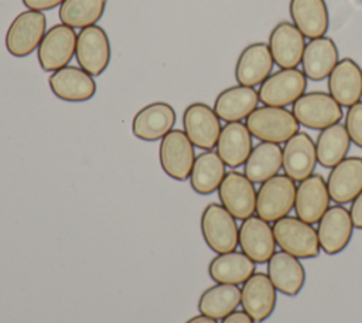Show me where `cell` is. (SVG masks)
Masks as SVG:
<instances>
[{
	"mask_svg": "<svg viewBox=\"0 0 362 323\" xmlns=\"http://www.w3.org/2000/svg\"><path fill=\"white\" fill-rule=\"evenodd\" d=\"M246 126L252 136L260 142L277 144L286 143L300 132V123L291 110L267 105L256 108L246 118Z\"/></svg>",
	"mask_w": 362,
	"mask_h": 323,
	"instance_id": "6da1fadb",
	"label": "cell"
},
{
	"mask_svg": "<svg viewBox=\"0 0 362 323\" xmlns=\"http://www.w3.org/2000/svg\"><path fill=\"white\" fill-rule=\"evenodd\" d=\"M276 244L281 251L298 258H315L321 252L317 230L298 217L286 215L273 222Z\"/></svg>",
	"mask_w": 362,
	"mask_h": 323,
	"instance_id": "7a4b0ae2",
	"label": "cell"
},
{
	"mask_svg": "<svg viewBox=\"0 0 362 323\" xmlns=\"http://www.w3.org/2000/svg\"><path fill=\"white\" fill-rule=\"evenodd\" d=\"M201 232L205 244L215 254L235 251L239 245L236 218L219 203H209L201 215Z\"/></svg>",
	"mask_w": 362,
	"mask_h": 323,
	"instance_id": "3957f363",
	"label": "cell"
},
{
	"mask_svg": "<svg viewBox=\"0 0 362 323\" xmlns=\"http://www.w3.org/2000/svg\"><path fill=\"white\" fill-rule=\"evenodd\" d=\"M297 186L286 174H276L260 184L256 194V215L274 222L294 208Z\"/></svg>",
	"mask_w": 362,
	"mask_h": 323,
	"instance_id": "277c9868",
	"label": "cell"
},
{
	"mask_svg": "<svg viewBox=\"0 0 362 323\" xmlns=\"http://www.w3.org/2000/svg\"><path fill=\"white\" fill-rule=\"evenodd\" d=\"M45 33L47 18L42 11H21L7 28L6 50L16 58H24L38 50Z\"/></svg>",
	"mask_w": 362,
	"mask_h": 323,
	"instance_id": "5b68a950",
	"label": "cell"
},
{
	"mask_svg": "<svg viewBox=\"0 0 362 323\" xmlns=\"http://www.w3.org/2000/svg\"><path fill=\"white\" fill-rule=\"evenodd\" d=\"M291 112L300 125L314 130H322L339 123L344 116L342 106L328 92L322 91H311L301 95L293 103Z\"/></svg>",
	"mask_w": 362,
	"mask_h": 323,
	"instance_id": "8992f818",
	"label": "cell"
},
{
	"mask_svg": "<svg viewBox=\"0 0 362 323\" xmlns=\"http://www.w3.org/2000/svg\"><path fill=\"white\" fill-rule=\"evenodd\" d=\"M307 76L298 68H280L270 74L257 91L259 101L267 106L286 108L305 94Z\"/></svg>",
	"mask_w": 362,
	"mask_h": 323,
	"instance_id": "52a82bcc",
	"label": "cell"
},
{
	"mask_svg": "<svg viewBox=\"0 0 362 323\" xmlns=\"http://www.w3.org/2000/svg\"><path fill=\"white\" fill-rule=\"evenodd\" d=\"M194 147L184 130H170L161 139L158 147V159L164 173L177 181L189 178L197 157Z\"/></svg>",
	"mask_w": 362,
	"mask_h": 323,
	"instance_id": "ba28073f",
	"label": "cell"
},
{
	"mask_svg": "<svg viewBox=\"0 0 362 323\" xmlns=\"http://www.w3.org/2000/svg\"><path fill=\"white\" fill-rule=\"evenodd\" d=\"M78 33L75 28L59 23L47 30L38 50L37 58L45 72H54L69 65L75 55Z\"/></svg>",
	"mask_w": 362,
	"mask_h": 323,
	"instance_id": "9c48e42d",
	"label": "cell"
},
{
	"mask_svg": "<svg viewBox=\"0 0 362 323\" xmlns=\"http://www.w3.org/2000/svg\"><path fill=\"white\" fill-rule=\"evenodd\" d=\"M75 58L78 67L92 76L105 72L110 62V41L100 26H89L78 33Z\"/></svg>",
	"mask_w": 362,
	"mask_h": 323,
	"instance_id": "30bf717a",
	"label": "cell"
},
{
	"mask_svg": "<svg viewBox=\"0 0 362 323\" xmlns=\"http://www.w3.org/2000/svg\"><path fill=\"white\" fill-rule=\"evenodd\" d=\"M182 126L191 143L202 150H212L222 130L221 119L214 108L204 102H192L185 108Z\"/></svg>",
	"mask_w": 362,
	"mask_h": 323,
	"instance_id": "8fae6325",
	"label": "cell"
},
{
	"mask_svg": "<svg viewBox=\"0 0 362 323\" xmlns=\"http://www.w3.org/2000/svg\"><path fill=\"white\" fill-rule=\"evenodd\" d=\"M256 194L255 183L236 170L228 171L218 188L221 204L240 221L255 215Z\"/></svg>",
	"mask_w": 362,
	"mask_h": 323,
	"instance_id": "7c38bea8",
	"label": "cell"
},
{
	"mask_svg": "<svg viewBox=\"0 0 362 323\" xmlns=\"http://www.w3.org/2000/svg\"><path fill=\"white\" fill-rule=\"evenodd\" d=\"M354 222L349 210L342 204L331 205L318 221L317 235L321 251L337 255L344 251L352 239Z\"/></svg>",
	"mask_w": 362,
	"mask_h": 323,
	"instance_id": "4fadbf2b",
	"label": "cell"
},
{
	"mask_svg": "<svg viewBox=\"0 0 362 323\" xmlns=\"http://www.w3.org/2000/svg\"><path fill=\"white\" fill-rule=\"evenodd\" d=\"M277 290L264 272H255L240 289V305L255 320L263 323L274 312Z\"/></svg>",
	"mask_w": 362,
	"mask_h": 323,
	"instance_id": "5bb4252c",
	"label": "cell"
},
{
	"mask_svg": "<svg viewBox=\"0 0 362 323\" xmlns=\"http://www.w3.org/2000/svg\"><path fill=\"white\" fill-rule=\"evenodd\" d=\"M239 246L255 264H267L277 246L270 222L259 215L243 220L239 227Z\"/></svg>",
	"mask_w": 362,
	"mask_h": 323,
	"instance_id": "9a60e30c",
	"label": "cell"
},
{
	"mask_svg": "<svg viewBox=\"0 0 362 323\" xmlns=\"http://www.w3.org/2000/svg\"><path fill=\"white\" fill-rule=\"evenodd\" d=\"M51 92L65 102H85L95 96L96 82L81 67L66 65L51 72L48 78Z\"/></svg>",
	"mask_w": 362,
	"mask_h": 323,
	"instance_id": "2e32d148",
	"label": "cell"
},
{
	"mask_svg": "<svg viewBox=\"0 0 362 323\" xmlns=\"http://www.w3.org/2000/svg\"><path fill=\"white\" fill-rule=\"evenodd\" d=\"M177 115L174 108L163 101H157L141 108L133 118L132 132L144 142L161 140L173 130Z\"/></svg>",
	"mask_w": 362,
	"mask_h": 323,
	"instance_id": "e0dca14e",
	"label": "cell"
},
{
	"mask_svg": "<svg viewBox=\"0 0 362 323\" xmlns=\"http://www.w3.org/2000/svg\"><path fill=\"white\" fill-rule=\"evenodd\" d=\"M329 201L331 197L325 178L318 173H313L297 186L294 201L296 217L308 224H315L329 208Z\"/></svg>",
	"mask_w": 362,
	"mask_h": 323,
	"instance_id": "ac0fdd59",
	"label": "cell"
},
{
	"mask_svg": "<svg viewBox=\"0 0 362 323\" xmlns=\"http://www.w3.org/2000/svg\"><path fill=\"white\" fill-rule=\"evenodd\" d=\"M269 50L280 68H297L305 48V37L290 21L277 23L269 35Z\"/></svg>",
	"mask_w": 362,
	"mask_h": 323,
	"instance_id": "d6986e66",
	"label": "cell"
},
{
	"mask_svg": "<svg viewBox=\"0 0 362 323\" xmlns=\"http://www.w3.org/2000/svg\"><path fill=\"white\" fill-rule=\"evenodd\" d=\"M317 164L315 142L305 132H297L283 146V170L294 181H303L314 173Z\"/></svg>",
	"mask_w": 362,
	"mask_h": 323,
	"instance_id": "ffe728a7",
	"label": "cell"
},
{
	"mask_svg": "<svg viewBox=\"0 0 362 323\" xmlns=\"http://www.w3.org/2000/svg\"><path fill=\"white\" fill-rule=\"evenodd\" d=\"M325 181L335 204L352 203L362 191V157H345L331 169Z\"/></svg>",
	"mask_w": 362,
	"mask_h": 323,
	"instance_id": "44dd1931",
	"label": "cell"
},
{
	"mask_svg": "<svg viewBox=\"0 0 362 323\" xmlns=\"http://www.w3.org/2000/svg\"><path fill=\"white\" fill-rule=\"evenodd\" d=\"M274 61L266 42H252L246 45L238 57L235 78L239 85H260L273 69Z\"/></svg>",
	"mask_w": 362,
	"mask_h": 323,
	"instance_id": "7402d4cb",
	"label": "cell"
},
{
	"mask_svg": "<svg viewBox=\"0 0 362 323\" xmlns=\"http://www.w3.org/2000/svg\"><path fill=\"white\" fill-rule=\"evenodd\" d=\"M328 94L345 108L362 98V69L352 58H342L328 75Z\"/></svg>",
	"mask_w": 362,
	"mask_h": 323,
	"instance_id": "603a6c76",
	"label": "cell"
},
{
	"mask_svg": "<svg viewBox=\"0 0 362 323\" xmlns=\"http://www.w3.org/2000/svg\"><path fill=\"white\" fill-rule=\"evenodd\" d=\"M259 102V94L255 88L238 84L218 94L214 110L226 123L242 122L257 108Z\"/></svg>",
	"mask_w": 362,
	"mask_h": 323,
	"instance_id": "cb8c5ba5",
	"label": "cell"
},
{
	"mask_svg": "<svg viewBox=\"0 0 362 323\" xmlns=\"http://www.w3.org/2000/svg\"><path fill=\"white\" fill-rule=\"evenodd\" d=\"M267 276L276 290L286 296H296L305 283V269L301 261L284 251L274 252L267 261Z\"/></svg>",
	"mask_w": 362,
	"mask_h": 323,
	"instance_id": "d4e9b609",
	"label": "cell"
},
{
	"mask_svg": "<svg viewBox=\"0 0 362 323\" xmlns=\"http://www.w3.org/2000/svg\"><path fill=\"white\" fill-rule=\"evenodd\" d=\"M338 61L339 52L337 44L332 38L322 35L305 44L301 58V71L311 81H322L328 78Z\"/></svg>",
	"mask_w": 362,
	"mask_h": 323,
	"instance_id": "484cf974",
	"label": "cell"
},
{
	"mask_svg": "<svg viewBox=\"0 0 362 323\" xmlns=\"http://www.w3.org/2000/svg\"><path fill=\"white\" fill-rule=\"evenodd\" d=\"M252 137L246 123L229 122L221 130L216 153L230 169L243 166L253 149Z\"/></svg>",
	"mask_w": 362,
	"mask_h": 323,
	"instance_id": "4316f807",
	"label": "cell"
},
{
	"mask_svg": "<svg viewBox=\"0 0 362 323\" xmlns=\"http://www.w3.org/2000/svg\"><path fill=\"white\" fill-rule=\"evenodd\" d=\"M288 11L293 24L305 38L322 37L329 28L325 0H290Z\"/></svg>",
	"mask_w": 362,
	"mask_h": 323,
	"instance_id": "83f0119b",
	"label": "cell"
},
{
	"mask_svg": "<svg viewBox=\"0 0 362 323\" xmlns=\"http://www.w3.org/2000/svg\"><path fill=\"white\" fill-rule=\"evenodd\" d=\"M256 272V264L243 252L218 254L208 265L209 278L216 283L240 285Z\"/></svg>",
	"mask_w": 362,
	"mask_h": 323,
	"instance_id": "f1b7e54d",
	"label": "cell"
},
{
	"mask_svg": "<svg viewBox=\"0 0 362 323\" xmlns=\"http://www.w3.org/2000/svg\"><path fill=\"white\" fill-rule=\"evenodd\" d=\"M283 166V149L277 143L259 142L253 146L247 160L243 164V174L252 183H264L279 174Z\"/></svg>",
	"mask_w": 362,
	"mask_h": 323,
	"instance_id": "f546056e",
	"label": "cell"
},
{
	"mask_svg": "<svg viewBox=\"0 0 362 323\" xmlns=\"http://www.w3.org/2000/svg\"><path fill=\"white\" fill-rule=\"evenodd\" d=\"M226 174V164L214 150H204L195 157L189 184L191 188L201 194L208 196L216 191Z\"/></svg>",
	"mask_w": 362,
	"mask_h": 323,
	"instance_id": "4dcf8cb0",
	"label": "cell"
},
{
	"mask_svg": "<svg viewBox=\"0 0 362 323\" xmlns=\"http://www.w3.org/2000/svg\"><path fill=\"white\" fill-rule=\"evenodd\" d=\"M240 305V289L238 285L215 283L202 292L198 300L201 314L215 320H222Z\"/></svg>",
	"mask_w": 362,
	"mask_h": 323,
	"instance_id": "1f68e13d",
	"label": "cell"
},
{
	"mask_svg": "<svg viewBox=\"0 0 362 323\" xmlns=\"http://www.w3.org/2000/svg\"><path fill=\"white\" fill-rule=\"evenodd\" d=\"M349 146L351 139L345 125L339 122L332 126H328L320 130V135L317 136V162L325 169H332L346 157Z\"/></svg>",
	"mask_w": 362,
	"mask_h": 323,
	"instance_id": "d6a6232c",
	"label": "cell"
},
{
	"mask_svg": "<svg viewBox=\"0 0 362 323\" xmlns=\"http://www.w3.org/2000/svg\"><path fill=\"white\" fill-rule=\"evenodd\" d=\"M107 0H64L59 6V20L72 28L95 26L103 16Z\"/></svg>",
	"mask_w": 362,
	"mask_h": 323,
	"instance_id": "836d02e7",
	"label": "cell"
},
{
	"mask_svg": "<svg viewBox=\"0 0 362 323\" xmlns=\"http://www.w3.org/2000/svg\"><path fill=\"white\" fill-rule=\"evenodd\" d=\"M344 125L351 142L362 149V101L348 108Z\"/></svg>",
	"mask_w": 362,
	"mask_h": 323,
	"instance_id": "e575fe53",
	"label": "cell"
},
{
	"mask_svg": "<svg viewBox=\"0 0 362 323\" xmlns=\"http://www.w3.org/2000/svg\"><path fill=\"white\" fill-rule=\"evenodd\" d=\"M21 1L27 7V10H35V11L52 10L55 7H59L64 3V0H21Z\"/></svg>",
	"mask_w": 362,
	"mask_h": 323,
	"instance_id": "d590c367",
	"label": "cell"
},
{
	"mask_svg": "<svg viewBox=\"0 0 362 323\" xmlns=\"http://www.w3.org/2000/svg\"><path fill=\"white\" fill-rule=\"evenodd\" d=\"M349 214L354 222V227L362 230V191L356 196V198L351 203Z\"/></svg>",
	"mask_w": 362,
	"mask_h": 323,
	"instance_id": "8d00e7d4",
	"label": "cell"
},
{
	"mask_svg": "<svg viewBox=\"0 0 362 323\" xmlns=\"http://www.w3.org/2000/svg\"><path fill=\"white\" fill-rule=\"evenodd\" d=\"M221 323H255V320L245 310H235L223 317Z\"/></svg>",
	"mask_w": 362,
	"mask_h": 323,
	"instance_id": "74e56055",
	"label": "cell"
},
{
	"mask_svg": "<svg viewBox=\"0 0 362 323\" xmlns=\"http://www.w3.org/2000/svg\"><path fill=\"white\" fill-rule=\"evenodd\" d=\"M185 323H218L215 319H211L208 316H204V314H198V316H194L191 319H188Z\"/></svg>",
	"mask_w": 362,
	"mask_h": 323,
	"instance_id": "f35d334b",
	"label": "cell"
}]
</instances>
